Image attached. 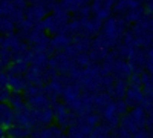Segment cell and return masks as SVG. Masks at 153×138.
Listing matches in <instances>:
<instances>
[{"label": "cell", "mask_w": 153, "mask_h": 138, "mask_svg": "<svg viewBox=\"0 0 153 138\" xmlns=\"http://www.w3.org/2000/svg\"><path fill=\"white\" fill-rule=\"evenodd\" d=\"M143 8L141 0H117L113 5V12H117V17H124L129 11Z\"/></svg>", "instance_id": "12"}, {"label": "cell", "mask_w": 153, "mask_h": 138, "mask_svg": "<svg viewBox=\"0 0 153 138\" xmlns=\"http://www.w3.org/2000/svg\"><path fill=\"white\" fill-rule=\"evenodd\" d=\"M72 45L80 54L81 52H89L91 48H92V37L84 35V34L75 35V37H72Z\"/></svg>", "instance_id": "20"}, {"label": "cell", "mask_w": 153, "mask_h": 138, "mask_svg": "<svg viewBox=\"0 0 153 138\" xmlns=\"http://www.w3.org/2000/svg\"><path fill=\"white\" fill-rule=\"evenodd\" d=\"M129 115L133 120V123L136 124L138 129H144L147 124V112L141 107V106H135L132 109H129Z\"/></svg>", "instance_id": "19"}, {"label": "cell", "mask_w": 153, "mask_h": 138, "mask_svg": "<svg viewBox=\"0 0 153 138\" xmlns=\"http://www.w3.org/2000/svg\"><path fill=\"white\" fill-rule=\"evenodd\" d=\"M144 16H146V11H144V8H138V9H133V11H129L127 14L123 17L124 20H126V23L127 25H130V23H138L141 19H144Z\"/></svg>", "instance_id": "31"}, {"label": "cell", "mask_w": 153, "mask_h": 138, "mask_svg": "<svg viewBox=\"0 0 153 138\" xmlns=\"http://www.w3.org/2000/svg\"><path fill=\"white\" fill-rule=\"evenodd\" d=\"M146 8L149 11V14L153 16V0H146Z\"/></svg>", "instance_id": "37"}, {"label": "cell", "mask_w": 153, "mask_h": 138, "mask_svg": "<svg viewBox=\"0 0 153 138\" xmlns=\"http://www.w3.org/2000/svg\"><path fill=\"white\" fill-rule=\"evenodd\" d=\"M69 77L68 74H58L57 77H54L48 84H45V94L48 95V98L51 100L52 106L58 101H61V94L63 89L66 87V84H69Z\"/></svg>", "instance_id": "3"}, {"label": "cell", "mask_w": 153, "mask_h": 138, "mask_svg": "<svg viewBox=\"0 0 153 138\" xmlns=\"http://www.w3.org/2000/svg\"><path fill=\"white\" fill-rule=\"evenodd\" d=\"M112 135V131L106 126L104 123H100L97 128H94L91 131V134H89L87 138H110Z\"/></svg>", "instance_id": "29"}, {"label": "cell", "mask_w": 153, "mask_h": 138, "mask_svg": "<svg viewBox=\"0 0 153 138\" xmlns=\"http://www.w3.org/2000/svg\"><path fill=\"white\" fill-rule=\"evenodd\" d=\"M42 25L45 28V32L48 35H52V37L66 32V28H68V22L61 20L60 17H57L54 14H48L45 17V20L42 22Z\"/></svg>", "instance_id": "8"}, {"label": "cell", "mask_w": 153, "mask_h": 138, "mask_svg": "<svg viewBox=\"0 0 153 138\" xmlns=\"http://www.w3.org/2000/svg\"><path fill=\"white\" fill-rule=\"evenodd\" d=\"M54 109V121L57 126H60L61 129H69L72 124L76 121V115L72 109H69L63 101H58L52 106Z\"/></svg>", "instance_id": "4"}, {"label": "cell", "mask_w": 153, "mask_h": 138, "mask_svg": "<svg viewBox=\"0 0 153 138\" xmlns=\"http://www.w3.org/2000/svg\"><path fill=\"white\" fill-rule=\"evenodd\" d=\"M14 117L16 112L9 106V103H0V126L2 128H9L14 124Z\"/></svg>", "instance_id": "17"}, {"label": "cell", "mask_w": 153, "mask_h": 138, "mask_svg": "<svg viewBox=\"0 0 153 138\" xmlns=\"http://www.w3.org/2000/svg\"><path fill=\"white\" fill-rule=\"evenodd\" d=\"M91 131L92 129L89 128L81 118H76V121L68 129L66 135H68V138H87Z\"/></svg>", "instance_id": "15"}, {"label": "cell", "mask_w": 153, "mask_h": 138, "mask_svg": "<svg viewBox=\"0 0 153 138\" xmlns=\"http://www.w3.org/2000/svg\"><path fill=\"white\" fill-rule=\"evenodd\" d=\"M26 138H34V137H32V135H29V137H26Z\"/></svg>", "instance_id": "39"}, {"label": "cell", "mask_w": 153, "mask_h": 138, "mask_svg": "<svg viewBox=\"0 0 153 138\" xmlns=\"http://www.w3.org/2000/svg\"><path fill=\"white\" fill-rule=\"evenodd\" d=\"M144 98H146V95L143 92V87L129 86L127 87V92H126V97H124V101L127 103L129 107H135V106H141Z\"/></svg>", "instance_id": "13"}, {"label": "cell", "mask_w": 153, "mask_h": 138, "mask_svg": "<svg viewBox=\"0 0 153 138\" xmlns=\"http://www.w3.org/2000/svg\"><path fill=\"white\" fill-rule=\"evenodd\" d=\"M14 123L19 124V126L25 128V129H28L31 131V134L37 129H40L38 128V124H37V120H35V114H34V109L31 107H25L19 112H16V117H14Z\"/></svg>", "instance_id": "7"}, {"label": "cell", "mask_w": 153, "mask_h": 138, "mask_svg": "<svg viewBox=\"0 0 153 138\" xmlns=\"http://www.w3.org/2000/svg\"><path fill=\"white\" fill-rule=\"evenodd\" d=\"M8 87L12 92H25L28 87V81L25 75H8Z\"/></svg>", "instance_id": "22"}, {"label": "cell", "mask_w": 153, "mask_h": 138, "mask_svg": "<svg viewBox=\"0 0 153 138\" xmlns=\"http://www.w3.org/2000/svg\"><path fill=\"white\" fill-rule=\"evenodd\" d=\"M25 100H26V106L31 109H46L51 107L52 103L48 98V95L45 94V86H32L28 84V87L23 92Z\"/></svg>", "instance_id": "2"}, {"label": "cell", "mask_w": 153, "mask_h": 138, "mask_svg": "<svg viewBox=\"0 0 153 138\" xmlns=\"http://www.w3.org/2000/svg\"><path fill=\"white\" fill-rule=\"evenodd\" d=\"M0 138H6V129L0 126Z\"/></svg>", "instance_id": "38"}, {"label": "cell", "mask_w": 153, "mask_h": 138, "mask_svg": "<svg viewBox=\"0 0 153 138\" xmlns=\"http://www.w3.org/2000/svg\"><path fill=\"white\" fill-rule=\"evenodd\" d=\"M29 135H32L31 131L19 126V124H16V123L12 124V126L6 128V138H26Z\"/></svg>", "instance_id": "25"}, {"label": "cell", "mask_w": 153, "mask_h": 138, "mask_svg": "<svg viewBox=\"0 0 153 138\" xmlns=\"http://www.w3.org/2000/svg\"><path fill=\"white\" fill-rule=\"evenodd\" d=\"M127 31V23L123 17H109L106 22H103V28L100 34L106 37L112 48L115 49L123 40V35Z\"/></svg>", "instance_id": "1"}, {"label": "cell", "mask_w": 153, "mask_h": 138, "mask_svg": "<svg viewBox=\"0 0 153 138\" xmlns=\"http://www.w3.org/2000/svg\"><path fill=\"white\" fill-rule=\"evenodd\" d=\"M127 87H129V84H127L126 80H118V81H115L113 91H112L113 100H124L126 92H127Z\"/></svg>", "instance_id": "27"}, {"label": "cell", "mask_w": 153, "mask_h": 138, "mask_svg": "<svg viewBox=\"0 0 153 138\" xmlns=\"http://www.w3.org/2000/svg\"><path fill=\"white\" fill-rule=\"evenodd\" d=\"M112 101H113V97L107 92L94 94V109H95V112H98V114H100V110H103Z\"/></svg>", "instance_id": "23"}, {"label": "cell", "mask_w": 153, "mask_h": 138, "mask_svg": "<svg viewBox=\"0 0 153 138\" xmlns=\"http://www.w3.org/2000/svg\"><path fill=\"white\" fill-rule=\"evenodd\" d=\"M49 14V11L40 5V3H29L26 8H25V19L28 22H31L32 25H37L45 20V17Z\"/></svg>", "instance_id": "10"}, {"label": "cell", "mask_w": 153, "mask_h": 138, "mask_svg": "<svg viewBox=\"0 0 153 138\" xmlns=\"http://www.w3.org/2000/svg\"><path fill=\"white\" fill-rule=\"evenodd\" d=\"M22 42H25V40L17 32H12V34H8V35H0V48L9 49V51L16 49Z\"/></svg>", "instance_id": "21"}, {"label": "cell", "mask_w": 153, "mask_h": 138, "mask_svg": "<svg viewBox=\"0 0 153 138\" xmlns=\"http://www.w3.org/2000/svg\"><path fill=\"white\" fill-rule=\"evenodd\" d=\"M12 91L9 89V87H0V103H8V100L11 97Z\"/></svg>", "instance_id": "34"}, {"label": "cell", "mask_w": 153, "mask_h": 138, "mask_svg": "<svg viewBox=\"0 0 153 138\" xmlns=\"http://www.w3.org/2000/svg\"><path fill=\"white\" fill-rule=\"evenodd\" d=\"M49 58H51V57H49L48 54L32 51V54H31V65L40 66V68H48V66H49Z\"/></svg>", "instance_id": "30"}, {"label": "cell", "mask_w": 153, "mask_h": 138, "mask_svg": "<svg viewBox=\"0 0 153 138\" xmlns=\"http://www.w3.org/2000/svg\"><path fill=\"white\" fill-rule=\"evenodd\" d=\"M74 61H75V66L80 68V69H84V68H87L91 63H94L89 52H81V54H78V55L75 57Z\"/></svg>", "instance_id": "32"}, {"label": "cell", "mask_w": 153, "mask_h": 138, "mask_svg": "<svg viewBox=\"0 0 153 138\" xmlns=\"http://www.w3.org/2000/svg\"><path fill=\"white\" fill-rule=\"evenodd\" d=\"M132 138H152V135H150V132L144 128V129H139V131H136V132L132 135Z\"/></svg>", "instance_id": "35"}, {"label": "cell", "mask_w": 153, "mask_h": 138, "mask_svg": "<svg viewBox=\"0 0 153 138\" xmlns=\"http://www.w3.org/2000/svg\"><path fill=\"white\" fill-rule=\"evenodd\" d=\"M83 91L78 84H74V83H69L66 84V87L63 89V94H61V101L65 103L69 109L75 110L76 104L80 101V97H81Z\"/></svg>", "instance_id": "9"}, {"label": "cell", "mask_w": 153, "mask_h": 138, "mask_svg": "<svg viewBox=\"0 0 153 138\" xmlns=\"http://www.w3.org/2000/svg\"><path fill=\"white\" fill-rule=\"evenodd\" d=\"M8 86V74L6 71H0V87Z\"/></svg>", "instance_id": "36"}, {"label": "cell", "mask_w": 153, "mask_h": 138, "mask_svg": "<svg viewBox=\"0 0 153 138\" xmlns=\"http://www.w3.org/2000/svg\"><path fill=\"white\" fill-rule=\"evenodd\" d=\"M65 129H61L57 124H49V126H43L40 129H37L32 132L34 138H60L61 135H65Z\"/></svg>", "instance_id": "14"}, {"label": "cell", "mask_w": 153, "mask_h": 138, "mask_svg": "<svg viewBox=\"0 0 153 138\" xmlns=\"http://www.w3.org/2000/svg\"><path fill=\"white\" fill-rule=\"evenodd\" d=\"M29 68V63L26 61H12V65L6 69L8 75H25Z\"/></svg>", "instance_id": "28"}, {"label": "cell", "mask_w": 153, "mask_h": 138, "mask_svg": "<svg viewBox=\"0 0 153 138\" xmlns=\"http://www.w3.org/2000/svg\"><path fill=\"white\" fill-rule=\"evenodd\" d=\"M69 45H72V35H69L68 32L51 37V49L54 52H63Z\"/></svg>", "instance_id": "16"}, {"label": "cell", "mask_w": 153, "mask_h": 138, "mask_svg": "<svg viewBox=\"0 0 153 138\" xmlns=\"http://www.w3.org/2000/svg\"><path fill=\"white\" fill-rule=\"evenodd\" d=\"M34 114H35V120L38 128H43V126H49V124L54 123V109L52 106L46 107V109H34Z\"/></svg>", "instance_id": "18"}, {"label": "cell", "mask_w": 153, "mask_h": 138, "mask_svg": "<svg viewBox=\"0 0 153 138\" xmlns=\"http://www.w3.org/2000/svg\"><path fill=\"white\" fill-rule=\"evenodd\" d=\"M49 66L58 74H69L75 68V61L65 52H54V55L49 58Z\"/></svg>", "instance_id": "5"}, {"label": "cell", "mask_w": 153, "mask_h": 138, "mask_svg": "<svg viewBox=\"0 0 153 138\" xmlns=\"http://www.w3.org/2000/svg\"><path fill=\"white\" fill-rule=\"evenodd\" d=\"M8 103L12 109H14V112H19V110L26 107V100H25L23 92H12L9 100H8Z\"/></svg>", "instance_id": "24"}, {"label": "cell", "mask_w": 153, "mask_h": 138, "mask_svg": "<svg viewBox=\"0 0 153 138\" xmlns=\"http://www.w3.org/2000/svg\"><path fill=\"white\" fill-rule=\"evenodd\" d=\"M16 32V23L11 17L0 16V35H8Z\"/></svg>", "instance_id": "26"}, {"label": "cell", "mask_w": 153, "mask_h": 138, "mask_svg": "<svg viewBox=\"0 0 153 138\" xmlns=\"http://www.w3.org/2000/svg\"><path fill=\"white\" fill-rule=\"evenodd\" d=\"M115 2L117 0H92V3H91L92 16L101 22H106L109 17H112Z\"/></svg>", "instance_id": "6"}, {"label": "cell", "mask_w": 153, "mask_h": 138, "mask_svg": "<svg viewBox=\"0 0 153 138\" xmlns=\"http://www.w3.org/2000/svg\"><path fill=\"white\" fill-rule=\"evenodd\" d=\"M113 104H115V110H117V114L120 117H124L127 112H129V109H130L124 100H113Z\"/></svg>", "instance_id": "33"}, {"label": "cell", "mask_w": 153, "mask_h": 138, "mask_svg": "<svg viewBox=\"0 0 153 138\" xmlns=\"http://www.w3.org/2000/svg\"><path fill=\"white\" fill-rule=\"evenodd\" d=\"M25 78H26L28 84H32V86H45L48 83V80H46V68L29 65L26 74H25Z\"/></svg>", "instance_id": "11"}]
</instances>
